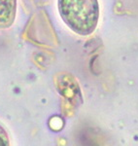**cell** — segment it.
I'll return each mask as SVG.
<instances>
[{"mask_svg": "<svg viewBox=\"0 0 138 146\" xmlns=\"http://www.w3.org/2000/svg\"><path fill=\"white\" fill-rule=\"evenodd\" d=\"M62 21L75 33L81 36L92 34L99 20L98 0H57Z\"/></svg>", "mask_w": 138, "mask_h": 146, "instance_id": "1", "label": "cell"}, {"mask_svg": "<svg viewBox=\"0 0 138 146\" xmlns=\"http://www.w3.org/2000/svg\"><path fill=\"white\" fill-rule=\"evenodd\" d=\"M17 15V0H0V29L11 27Z\"/></svg>", "mask_w": 138, "mask_h": 146, "instance_id": "2", "label": "cell"}, {"mask_svg": "<svg viewBox=\"0 0 138 146\" xmlns=\"http://www.w3.org/2000/svg\"><path fill=\"white\" fill-rule=\"evenodd\" d=\"M0 146H9V139L5 129L0 126Z\"/></svg>", "mask_w": 138, "mask_h": 146, "instance_id": "3", "label": "cell"}]
</instances>
